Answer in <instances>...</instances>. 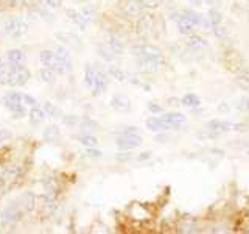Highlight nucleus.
Here are the masks:
<instances>
[{"instance_id": "obj_31", "label": "nucleus", "mask_w": 249, "mask_h": 234, "mask_svg": "<svg viewBox=\"0 0 249 234\" xmlns=\"http://www.w3.org/2000/svg\"><path fill=\"white\" fill-rule=\"evenodd\" d=\"M181 101L184 106H189V108H196L201 105V98L198 96H195V94H187V96L182 97Z\"/></svg>"}, {"instance_id": "obj_52", "label": "nucleus", "mask_w": 249, "mask_h": 234, "mask_svg": "<svg viewBox=\"0 0 249 234\" xmlns=\"http://www.w3.org/2000/svg\"><path fill=\"white\" fill-rule=\"evenodd\" d=\"M189 2H190L193 6H201V5H202V0H189Z\"/></svg>"}, {"instance_id": "obj_54", "label": "nucleus", "mask_w": 249, "mask_h": 234, "mask_svg": "<svg viewBox=\"0 0 249 234\" xmlns=\"http://www.w3.org/2000/svg\"><path fill=\"white\" fill-rule=\"evenodd\" d=\"M5 66V62H3V58L2 57H0V69H2Z\"/></svg>"}, {"instance_id": "obj_2", "label": "nucleus", "mask_w": 249, "mask_h": 234, "mask_svg": "<svg viewBox=\"0 0 249 234\" xmlns=\"http://www.w3.org/2000/svg\"><path fill=\"white\" fill-rule=\"evenodd\" d=\"M39 59H41V62L45 67L53 69L56 74H69L73 69L72 61H64L58 58L53 50H42L41 55H39Z\"/></svg>"}, {"instance_id": "obj_40", "label": "nucleus", "mask_w": 249, "mask_h": 234, "mask_svg": "<svg viewBox=\"0 0 249 234\" xmlns=\"http://www.w3.org/2000/svg\"><path fill=\"white\" fill-rule=\"evenodd\" d=\"M39 3L47 6L49 10H56V8H61L62 6L61 0H39Z\"/></svg>"}, {"instance_id": "obj_36", "label": "nucleus", "mask_w": 249, "mask_h": 234, "mask_svg": "<svg viewBox=\"0 0 249 234\" xmlns=\"http://www.w3.org/2000/svg\"><path fill=\"white\" fill-rule=\"evenodd\" d=\"M54 55H56L58 58H61V59H64V61H72L70 59V50L67 49L66 45H56L54 47Z\"/></svg>"}, {"instance_id": "obj_33", "label": "nucleus", "mask_w": 249, "mask_h": 234, "mask_svg": "<svg viewBox=\"0 0 249 234\" xmlns=\"http://www.w3.org/2000/svg\"><path fill=\"white\" fill-rule=\"evenodd\" d=\"M107 75L115 78L117 81H124V80H126V74H124L123 70L120 67H117V66H109L107 67Z\"/></svg>"}, {"instance_id": "obj_30", "label": "nucleus", "mask_w": 249, "mask_h": 234, "mask_svg": "<svg viewBox=\"0 0 249 234\" xmlns=\"http://www.w3.org/2000/svg\"><path fill=\"white\" fill-rule=\"evenodd\" d=\"M36 13L39 14V18H41L42 20H45V22H53V20H54L53 13L49 10V8L44 6V5H41V3H39V5L36 6Z\"/></svg>"}, {"instance_id": "obj_44", "label": "nucleus", "mask_w": 249, "mask_h": 234, "mask_svg": "<svg viewBox=\"0 0 249 234\" xmlns=\"http://www.w3.org/2000/svg\"><path fill=\"white\" fill-rule=\"evenodd\" d=\"M22 100H23V105H28V106H36L37 105V100L35 97L28 96V94H22Z\"/></svg>"}, {"instance_id": "obj_39", "label": "nucleus", "mask_w": 249, "mask_h": 234, "mask_svg": "<svg viewBox=\"0 0 249 234\" xmlns=\"http://www.w3.org/2000/svg\"><path fill=\"white\" fill-rule=\"evenodd\" d=\"M62 123L67 125V127H75V125L80 123V119H78V116H73V114H67V116H62Z\"/></svg>"}, {"instance_id": "obj_12", "label": "nucleus", "mask_w": 249, "mask_h": 234, "mask_svg": "<svg viewBox=\"0 0 249 234\" xmlns=\"http://www.w3.org/2000/svg\"><path fill=\"white\" fill-rule=\"evenodd\" d=\"M109 86V75L106 72H103L101 69H97V75H95V81H93V86H92V96H101V94H105L106 89Z\"/></svg>"}, {"instance_id": "obj_4", "label": "nucleus", "mask_w": 249, "mask_h": 234, "mask_svg": "<svg viewBox=\"0 0 249 234\" xmlns=\"http://www.w3.org/2000/svg\"><path fill=\"white\" fill-rule=\"evenodd\" d=\"M3 31L6 36L13 39H19L28 33V23L22 18H10L3 22Z\"/></svg>"}, {"instance_id": "obj_26", "label": "nucleus", "mask_w": 249, "mask_h": 234, "mask_svg": "<svg viewBox=\"0 0 249 234\" xmlns=\"http://www.w3.org/2000/svg\"><path fill=\"white\" fill-rule=\"evenodd\" d=\"M140 11H142V6L139 5L137 0H128L126 6H124L126 16H129V18H137V16H140Z\"/></svg>"}, {"instance_id": "obj_13", "label": "nucleus", "mask_w": 249, "mask_h": 234, "mask_svg": "<svg viewBox=\"0 0 249 234\" xmlns=\"http://www.w3.org/2000/svg\"><path fill=\"white\" fill-rule=\"evenodd\" d=\"M160 58H137V67L143 74H154L160 67Z\"/></svg>"}, {"instance_id": "obj_53", "label": "nucleus", "mask_w": 249, "mask_h": 234, "mask_svg": "<svg viewBox=\"0 0 249 234\" xmlns=\"http://www.w3.org/2000/svg\"><path fill=\"white\" fill-rule=\"evenodd\" d=\"M5 2H6L8 5H18V3L22 2V0H5Z\"/></svg>"}, {"instance_id": "obj_14", "label": "nucleus", "mask_w": 249, "mask_h": 234, "mask_svg": "<svg viewBox=\"0 0 249 234\" xmlns=\"http://www.w3.org/2000/svg\"><path fill=\"white\" fill-rule=\"evenodd\" d=\"M145 125H146V128L151 130V131H168V130H175L173 125H170L168 122L162 120L160 117H150V119H146Z\"/></svg>"}, {"instance_id": "obj_7", "label": "nucleus", "mask_w": 249, "mask_h": 234, "mask_svg": "<svg viewBox=\"0 0 249 234\" xmlns=\"http://www.w3.org/2000/svg\"><path fill=\"white\" fill-rule=\"evenodd\" d=\"M143 144V139L139 133H132V135H119L115 139V145L119 150H134Z\"/></svg>"}, {"instance_id": "obj_47", "label": "nucleus", "mask_w": 249, "mask_h": 234, "mask_svg": "<svg viewBox=\"0 0 249 234\" xmlns=\"http://www.w3.org/2000/svg\"><path fill=\"white\" fill-rule=\"evenodd\" d=\"M148 109L153 113V114H159V113H163V108L160 106V105H158V103H148Z\"/></svg>"}, {"instance_id": "obj_37", "label": "nucleus", "mask_w": 249, "mask_h": 234, "mask_svg": "<svg viewBox=\"0 0 249 234\" xmlns=\"http://www.w3.org/2000/svg\"><path fill=\"white\" fill-rule=\"evenodd\" d=\"M107 45L111 47L112 49V52L119 57V55H122L123 53V44L119 41V39H115V38H109L107 39Z\"/></svg>"}, {"instance_id": "obj_48", "label": "nucleus", "mask_w": 249, "mask_h": 234, "mask_svg": "<svg viewBox=\"0 0 249 234\" xmlns=\"http://www.w3.org/2000/svg\"><path fill=\"white\" fill-rule=\"evenodd\" d=\"M132 133H139V128L137 127H126L124 130L120 131V135H132Z\"/></svg>"}, {"instance_id": "obj_35", "label": "nucleus", "mask_w": 249, "mask_h": 234, "mask_svg": "<svg viewBox=\"0 0 249 234\" xmlns=\"http://www.w3.org/2000/svg\"><path fill=\"white\" fill-rule=\"evenodd\" d=\"M207 18H209V22L212 23V25H218V23L223 20V16L220 11L216 10V8H210L209 13H207Z\"/></svg>"}, {"instance_id": "obj_45", "label": "nucleus", "mask_w": 249, "mask_h": 234, "mask_svg": "<svg viewBox=\"0 0 249 234\" xmlns=\"http://www.w3.org/2000/svg\"><path fill=\"white\" fill-rule=\"evenodd\" d=\"M237 84L243 91H249V78L248 77H238L237 78Z\"/></svg>"}, {"instance_id": "obj_41", "label": "nucleus", "mask_w": 249, "mask_h": 234, "mask_svg": "<svg viewBox=\"0 0 249 234\" xmlns=\"http://www.w3.org/2000/svg\"><path fill=\"white\" fill-rule=\"evenodd\" d=\"M88 150H86V156H89V158H101L103 156V152L98 150V148H93V147H86Z\"/></svg>"}, {"instance_id": "obj_17", "label": "nucleus", "mask_w": 249, "mask_h": 234, "mask_svg": "<svg viewBox=\"0 0 249 234\" xmlns=\"http://www.w3.org/2000/svg\"><path fill=\"white\" fill-rule=\"evenodd\" d=\"M160 119H162V120H165V122H168L170 125H173L175 130H178L182 123H185L187 117H185L182 113H167V114H163V116L160 117Z\"/></svg>"}, {"instance_id": "obj_29", "label": "nucleus", "mask_w": 249, "mask_h": 234, "mask_svg": "<svg viewBox=\"0 0 249 234\" xmlns=\"http://www.w3.org/2000/svg\"><path fill=\"white\" fill-rule=\"evenodd\" d=\"M44 139L47 140V142H54V140L58 139L59 136V130L58 127H54V125H50V127H47L42 133Z\"/></svg>"}, {"instance_id": "obj_6", "label": "nucleus", "mask_w": 249, "mask_h": 234, "mask_svg": "<svg viewBox=\"0 0 249 234\" xmlns=\"http://www.w3.org/2000/svg\"><path fill=\"white\" fill-rule=\"evenodd\" d=\"M129 53L134 58H160L162 59V50L153 44H139L132 45Z\"/></svg>"}, {"instance_id": "obj_27", "label": "nucleus", "mask_w": 249, "mask_h": 234, "mask_svg": "<svg viewBox=\"0 0 249 234\" xmlns=\"http://www.w3.org/2000/svg\"><path fill=\"white\" fill-rule=\"evenodd\" d=\"M76 140L84 147H95L98 144V139L92 136L90 133H81V135L76 136Z\"/></svg>"}, {"instance_id": "obj_22", "label": "nucleus", "mask_w": 249, "mask_h": 234, "mask_svg": "<svg viewBox=\"0 0 249 234\" xmlns=\"http://www.w3.org/2000/svg\"><path fill=\"white\" fill-rule=\"evenodd\" d=\"M95 75H97V67H93L92 64H86L84 66V84L88 86V88H92V86H93Z\"/></svg>"}, {"instance_id": "obj_34", "label": "nucleus", "mask_w": 249, "mask_h": 234, "mask_svg": "<svg viewBox=\"0 0 249 234\" xmlns=\"http://www.w3.org/2000/svg\"><path fill=\"white\" fill-rule=\"evenodd\" d=\"M42 109H44L45 116L52 117V119H54V117L59 116V108L54 103H52V101H45V103L42 105Z\"/></svg>"}, {"instance_id": "obj_8", "label": "nucleus", "mask_w": 249, "mask_h": 234, "mask_svg": "<svg viewBox=\"0 0 249 234\" xmlns=\"http://www.w3.org/2000/svg\"><path fill=\"white\" fill-rule=\"evenodd\" d=\"M245 125L241 123H231V122H226V120H220V119H213V120H209L206 123V128L212 133H216V135H221V133L226 131H238V130H245L243 128Z\"/></svg>"}, {"instance_id": "obj_1", "label": "nucleus", "mask_w": 249, "mask_h": 234, "mask_svg": "<svg viewBox=\"0 0 249 234\" xmlns=\"http://www.w3.org/2000/svg\"><path fill=\"white\" fill-rule=\"evenodd\" d=\"M31 78L30 70L25 66H13L5 64L0 69V84L10 86V88H19L25 86Z\"/></svg>"}, {"instance_id": "obj_28", "label": "nucleus", "mask_w": 249, "mask_h": 234, "mask_svg": "<svg viewBox=\"0 0 249 234\" xmlns=\"http://www.w3.org/2000/svg\"><path fill=\"white\" fill-rule=\"evenodd\" d=\"M187 45L192 47V49H201V47H206L207 41L204 38H201L198 35H189V41H187Z\"/></svg>"}, {"instance_id": "obj_9", "label": "nucleus", "mask_w": 249, "mask_h": 234, "mask_svg": "<svg viewBox=\"0 0 249 234\" xmlns=\"http://www.w3.org/2000/svg\"><path fill=\"white\" fill-rule=\"evenodd\" d=\"M2 218L5 222H10V223H16V222H20L22 218H23V208L20 203L18 201H13L10 203L5 211H3V214H2Z\"/></svg>"}, {"instance_id": "obj_15", "label": "nucleus", "mask_w": 249, "mask_h": 234, "mask_svg": "<svg viewBox=\"0 0 249 234\" xmlns=\"http://www.w3.org/2000/svg\"><path fill=\"white\" fill-rule=\"evenodd\" d=\"M28 120H30V125L31 127H39L44 119H45V113L42 108H39L37 105L36 106H31V109L28 111Z\"/></svg>"}, {"instance_id": "obj_32", "label": "nucleus", "mask_w": 249, "mask_h": 234, "mask_svg": "<svg viewBox=\"0 0 249 234\" xmlns=\"http://www.w3.org/2000/svg\"><path fill=\"white\" fill-rule=\"evenodd\" d=\"M80 127H81V133H92V131H98L100 130V125L95 120H92V119H84L80 123Z\"/></svg>"}, {"instance_id": "obj_5", "label": "nucleus", "mask_w": 249, "mask_h": 234, "mask_svg": "<svg viewBox=\"0 0 249 234\" xmlns=\"http://www.w3.org/2000/svg\"><path fill=\"white\" fill-rule=\"evenodd\" d=\"M20 176V169L19 166H16V164H11V166H8L2 170V174H0V191L2 192H6L10 191L11 187L18 183V179Z\"/></svg>"}, {"instance_id": "obj_16", "label": "nucleus", "mask_w": 249, "mask_h": 234, "mask_svg": "<svg viewBox=\"0 0 249 234\" xmlns=\"http://www.w3.org/2000/svg\"><path fill=\"white\" fill-rule=\"evenodd\" d=\"M6 59L13 66H23V64H25V61H27V57H25V53H23L22 50L11 49V50L6 52Z\"/></svg>"}, {"instance_id": "obj_56", "label": "nucleus", "mask_w": 249, "mask_h": 234, "mask_svg": "<svg viewBox=\"0 0 249 234\" xmlns=\"http://www.w3.org/2000/svg\"><path fill=\"white\" fill-rule=\"evenodd\" d=\"M248 155H249V152H248Z\"/></svg>"}, {"instance_id": "obj_50", "label": "nucleus", "mask_w": 249, "mask_h": 234, "mask_svg": "<svg viewBox=\"0 0 249 234\" xmlns=\"http://www.w3.org/2000/svg\"><path fill=\"white\" fill-rule=\"evenodd\" d=\"M241 101H243V103H240L238 106L241 108V109H248V111H249V98H241Z\"/></svg>"}, {"instance_id": "obj_10", "label": "nucleus", "mask_w": 249, "mask_h": 234, "mask_svg": "<svg viewBox=\"0 0 249 234\" xmlns=\"http://www.w3.org/2000/svg\"><path fill=\"white\" fill-rule=\"evenodd\" d=\"M54 38H56L58 41H61L66 47H72V49H75V50L81 49V47H83L80 36L75 35V33H69V31H58V33H54Z\"/></svg>"}, {"instance_id": "obj_43", "label": "nucleus", "mask_w": 249, "mask_h": 234, "mask_svg": "<svg viewBox=\"0 0 249 234\" xmlns=\"http://www.w3.org/2000/svg\"><path fill=\"white\" fill-rule=\"evenodd\" d=\"M137 2L142 8H156L159 3V0H137Z\"/></svg>"}, {"instance_id": "obj_25", "label": "nucleus", "mask_w": 249, "mask_h": 234, "mask_svg": "<svg viewBox=\"0 0 249 234\" xmlns=\"http://www.w3.org/2000/svg\"><path fill=\"white\" fill-rule=\"evenodd\" d=\"M176 20H178V30H179V33H181V35H187V36H189V35L193 33L195 25H193L192 22L182 19L181 16H179V18H176Z\"/></svg>"}, {"instance_id": "obj_49", "label": "nucleus", "mask_w": 249, "mask_h": 234, "mask_svg": "<svg viewBox=\"0 0 249 234\" xmlns=\"http://www.w3.org/2000/svg\"><path fill=\"white\" fill-rule=\"evenodd\" d=\"M151 158V152H143L142 155L137 156V161H145V159H150Z\"/></svg>"}, {"instance_id": "obj_18", "label": "nucleus", "mask_w": 249, "mask_h": 234, "mask_svg": "<svg viewBox=\"0 0 249 234\" xmlns=\"http://www.w3.org/2000/svg\"><path fill=\"white\" fill-rule=\"evenodd\" d=\"M66 13H67V16H69V18L73 20V23H75V25H76L78 28H80L81 31H84L86 28H88L89 22L84 19V16L81 14V11H75V10H67Z\"/></svg>"}, {"instance_id": "obj_21", "label": "nucleus", "mask_w": 249, "mask_h": 234, "mask_svg": "<svg viewBox=\"0 0 249 234\" xmlns=\"http://www.w3.org/2000/svg\"><path fill=\"white\" fill-rule=\"evenodd\" d=\"M98 57L103 59V61H106V62H112L117 58V55L112 52V49L106 42V44L98 45Z\"/></svg>"}, {"instance_id": "obj_20", "label": "nucleus", "mask_w": 249, "mask_h": 234, "mask_svg": "<svg viewBox=\"0 0 249 234\" xmlns=\"http://www.w3.org/2000/svg\"><path fill=\"white\" fill-rule=\"evenodd\" d=\"M151 30H153V19L150 16H143L137 23V33L140 36H146L151 33Z\"/></svg>"}, {"instance_id": "obj_11", "label": "nucleus", "mask_w": 249, "mask_h": 234, "mask_svg": "<svg viewBox=\"0 0 249 234\" xmlns=\"http://www.w3.org/2000/svg\"><path fill=\"white\" fill-rule=\"evenodd\" d=\"M109 106L117 113H128L131 109V100L124 94H114L111 101H109Z\"/></svg>"}, {"instance_id": "obj_24", "label": "nucleus", "mask_w": 249, "mask_h": 234, "mask_svg": "<svg viewBox=\"0 0 249 234\" xmlns=\"http://www.w3.org/2000/svg\"><path fill=\"white\" fill-rule=\"evenodd\" d=\"M179 16H181L182 19L192 22L193 25H199V23H202L201 14H198L196 11H193V10H182V11H181V14H179Z\"/></svg>"}, {"instance_id": "obj_42", "label": "nucleus", "mask_w": 249, "mask_h": 234, "mask_svg": "<svg viewBox=\"0 0 249 234\" xmlns=\"http://www.w3.org/2000/svg\"><path fill=\"white\" fill-rule=\"evenodd\" d=\"M11 139V131L6 128H0V145Z\"/></svg>"}, {"instance_id": "obj_19", "label": "nucleus", "mask_w": 249, "mask_h": 234, "mask_svg": "<svg viewBox=\"0 0 249 234\" xmlns=\"http://www.w3.org/2000/svg\"><path fill=\"white\" fill-rule=\"evenodd\" d=\"M20 205H22V208H23V211H27V213H33L35 211V208H36V201H37V198H36V195L35 194H31V192H25L20 197Z\"/></svg>"}, {"instance_id": "obj_38", "label": "nucleus", "mask_w": 249, "mask_h": 234, "mask_svg": "<svg viewBox=\"0 0 249 234\" xmlns=\"http://www.w3.org/2000/svg\"><path fill=\"white\" fill-rule=\"evenodd\" d=\"M95 8H93L92 5H86L83 10H81V14L84 16V19L88 22H92L93 20V16H95Z\"/></svg>"}, {"instance_id": "obj_46", "label": "nucleus", "mask_w": 249, "mask_h": 234, "mask_svg": "<svg viewBox=\"0 0 249 234\" xmlns=\"http://www.w3.org/2000/svg\"><path fill=\"white\" fill-rule=\"evenodd\" d=\"M213 33H215V36H218V38H223V36L228 35V28L220 27V25H213Z\"/></svg>"}, {"instance_id": "obj_3", "label": "nucleus", "mask_w": 249, "mask_h": 234, "mask_svg": "<svg viewBox=\"0 0 249 234\" xmlns=\"http://www.w3.org/2000/svg\"><path fill=\"white\" fill-rule=\"evenodd\" d=\"M2 105L8 109L13 116L18 119V117H25L27 116V109L23 106V100H22V94L20 92H8L2 98Z\"/></svg>"}, {"instance_id": "obj_51", "label": "nucleus", "mask_w": 249, "mask_h": 234, "mask_svg": "<svg viewBox=\"0 0 249 234\" xmlns=\"http://www.w3.org/2000/svg\"><path fill=\"white\" fill-rule=\"evenodd\" d=\"M204 2H206L207 5H210V6H218V5H220L221 0H204Z\"/></svg>"}, {"instance_id": "obj_55", "label": "nucleus", "mask_w": 249, "mask_h": 234, "mask_svg": "<svg viewBox=\"0 0 249 234\" xmlns=\"http://www.w3.org/2000/svg\"><path fill=\"white\" fill-rule=\"evenodd\" d=\"M0 222H2V215H0Z\"/></svg>"}, {"instance_id": "obj_23", "label": "nucleus", "mask_w": 249, "mask_h": 234, "mask_svg": "<svg viewBox=\"0 0 249 234\" xmlns=\"http://www.w3.org/2000/svg\"><path fill=\"white\" fill-rule=\"evenodd\" d=\"M39 77H41V80L47 84H53L54 81H56V72H54L53 69L45 67V66L39 70Z\"/></svg>"}]
</instances>
